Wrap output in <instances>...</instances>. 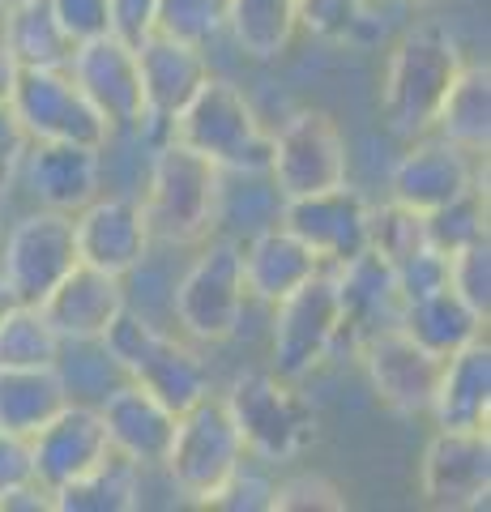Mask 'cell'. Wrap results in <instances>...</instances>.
<instances>
[{
  "mask_svg": "<svg viewBox=\"0 0 491 512\" xmlns=\"http://www.w3.org/2000/svg\"><path fill=\"white\" fill-rule=\"evenodd\" d=\"M167 137L210 158L223 175H265L274 133L261 124L248 94L227 77H205L167 124Z\"/></svg>",
  "mask_w": 491,
  "mask_h": 512,
  "instance_id": "1",
  "label": "cell"
},
{
  "mask_svg": "<svg viewBox=\"0 0 491 512\" xmlns=\"http://www.w3.org/2000/svg\"><path fill=\"white\" fill-rule=\"evenodd\" d=\"M141 214L154 244L188 248L210 239L223 210V171L210 158L193 154L180 141H163L150 163V180L141 192Z\"/></svg>",
  "mask_w": 491,
  "mask_h": 512,
  "instance_id": "2",
  "label": "cell"
},
{
  "mask_svg": "<svg viewBox=\"0 0 491 512\" xmlns=\"http://www.w3.org/2000/svg\"><path fill=\"white\" fill-rule=\"evenodd\" d=\"M462 47L453 43L449 30L440 26H415L398 39L385 64L380 82V111L389 128L406 141L432 133L436 111L445 103L453 77L462 73Z\"/></svg>",
  "mask_w": 491,
  "mask_h": 512,
  "instance_id": "3",
  "label": "cell"
},
{
  "mask_svg": "<svg viewBox=\"0 0 491 512\" xmlns=\"http://www.w3.org/2000/svg\"><path fill=\"white\" fill-rule=\"evenodd\" d=\"M248 457V444L235 427L223 393H205L188 410L176 414V436H171L167 461L158 474H167V483L188 504L210 508L214 491L227 483L231 470Z\"/></svg>",
  "mask_w": 491,
  "mask_h": 512,
  "instance_id": "4",
  "label": "cell"
},
{
  "mask_svg": "<svg viewBox=\"0 0 491 512\" xmlns=\"http://www.w3.org/2000/svg\"><path fill=\"white\" fill-rule=\"evenodd\" d=\"M103 346H107V355L116 359L124 380H137L141 389H150L158 402H167L176 414L193 406L197 397L210 393V372H205V363L176 338V333L154 325V320L137 308H124L116 316V325L103 333Z\"/></svg>",
  "mask_w": 491,
  "mask_h": 512,
  "instance_id": "5",
  "label": "cell"
},
{
  "mask_svg": "<svg viewBox=\"0 0 491 512\" xmlns=\"http://www.w3.org/2000/svg\"><path fill=\"white\" fill-rule=\"evenodd\" d=\"M235 427L248 444V457H261L265 466L291 461L316 436L312 402L299 393L295 380H282L278 372H244L231 380L223 393Z\"/></svg>",
  "mask_w": 491,
  "mask_h": 512,
  "instance_id": "6",
  "label": "cell"
},
{
  "mask_svg": "<svg viewBox=\"0 0 491 512\" xmlns=\"http://www.w3.org/2000/svg\"><path fill=\"white\" fill-rule=\"evenodd\" d=\"M248 308L244 291V261H240V239H210L201 256L188 265V274L171 291V316L193 342L218 346L235 338Z\"/></svg>",
  "mask_w": 491,
  "mask_h": 512,
  "instance_id": "7",
  "label": "cell"
},
{
  "mask_svg": "<svg viewBox=\"0 0 491 512\" xmlns=\"http://www.w3.org/2000/svg\"><path fill=\"white\" fill-rule=\"evenodd\" d=\"M342 342H346V320H342L338 282H334V269H321L299 291L274 303V338H269L274 367L269 372L299 384L325 359H334V350Z\"/></svg>",
  "mask_w": 491,
  "mask_h": 512,
  "instance_id": "8",
  "label": "cell"
},
{
  "mask_svg": "<svg viewBox=\"0 0 491 512\" xmlns=\"http://www.w3.org/2000/svg\"><path fill=\"white\" fill-rule=\"evenodd\" d=\"M265 175L282 201L312 197V192H329L346 184V175H351V146H346L342 124L329 111H316V107L287 116L274 133Z\"/></svg>",
  "mask_w": 491,
  "mask_h": 512,
  "instance_id": "9",
  "label": "cell"
},
{
  "mask_svg": "<svg viewBox=\"0 0 491 512\" xmlns=\"http://www.w3.org/2000/svg\"><path fill=\"white\" fill-rule=\"evenodd\" d=\"M9 111L30 141H60V146L86 150H107L112 141V128L69 77V69H18Z\"/></svg>",
  "mask_w": 491,
  "mask_h": 512,
  "instance_id": "10",
  "label": "cell"
},
{
  "mask_svg": "<svg viewBox=\"0 0 491 512\" xmlns=\"http://www.w3.org/2000/svg\"><path fill=\"white\" fill-rule=\"evenodd\" d=\"M77 265V239H73V214L39 210L18 218L0 248V274L13 286L18 303H43L52 286Z\"/></svg>",
  "mask_w": 491,
  "mask_h": 512,
  "instance_id": "11",
  "label": "cell"
},
{
  "mask_svg": "<svg viewBox=\"0 0 491 512\" xmlns=\"http://www.w3.org/2000/svg\"><path fill=\"white\" fill-rule=\"evenodd\" d=\"M65 69L94 103V111L107 120L112 137L146 128V94H141V69H137L133 43H124L120 35L107 30L99 39L73 43Z\"/></svg>",
  "mask_w": 491,
  "mask_h": 512,
  "instance_id": "12",
  "label": "cell"
},
{
  "mask_svg": "<svg viewBox=\"0 0 491 512\" xmlns=\"http://www.w3.org/2000/svg\"><path fill=\"white\" fill-rule=\"evenodd\" d=\"M419 491L423 504L440 512H470L483 508L491 495V436L487 427L449 431L436 427L419 461Z\"/></svg>",
  "mask_w": 491,
  "mask_h": 512,
  "instance_id": "13",
  "label": "cell"
},
{
  "mask_svg": "<svg viewBox=\"0 0 491 512\" xmlns=\"http://www.w3.org/2000/svg\"><path fill=\"white\" fill-rule=\"evenodd\" d=\"M359 359L368 372L372 393L385 402L393 414L402 419H419L432 410L436 384H440V367L445 359H436L432 350H423L415 338H406L398 325L372 333L359 342Z\"/></svg>",
  "mask_w": 491,
  "mask_h": 512,
  "instance_id": "14",
  "label": "cell"
},
{
  "mask_svg": "<svg viewBox=\"0 0 491 512\" xmlns=\"http://www.w3.org/2000/svg\"><path fill=\"white\" fill-rule=\"evenodd\" d=\"M368 218H372V205L351 184L282 201V210H278V222L291 235L304 239L325 269L346 265L359 252H368Z\"/></svg>",
  "mask_w": 491,
  "mask_h": 512,
  "instance_id": "15",
  "label": "cell"
},
{
  "mask_svg": "<svg viewBox=\"0 0 491 512\" xmlns=\"http://www.w3.org/2000/svg\"><path fill=\"white\" fill-rule=\"evenodd\" d=\"M112 457V440H107L99 406H86L69 397L52 419H47L35 436H30V466H35V483L52 495L73 478H82L99 461Z\"/></svg>",
  "mask_w": 491,
  "mask_h": 512,
  "instance_id": "16",
  "label": "cell"
},
{
  "mask_svg": "<svg viewBox=\"0 0 491 512\" xmlns=\"http://www.w3.org/2000/svg\"><path fill=\"white\" fill-rule=\"evenodd\" d=\"M77 261L103 274L129 278L150 261V227L137 197H94L73 214Z\"/></svg>",
  "mask_w": 491,
  "mask_h": 512,
  "instance_id": "17",
  "label": "cell"
},
{
  "mask_svg": "<svg viewBox=\"0 0 491 512\" xmlns=\"http://www.w3.org/2000/svg\"><path fill=\"white\" fill-rule=\"evenodd\" d=\"M133 52H137V69H141V94H146V124L167 133L171 116H176L197 94V86L210 77L205 47L154 26L150 35H141L133 43Z\"/></svg>",
  "mask_w": 491,
  "mask_h": 512,
  "instance_id": "18",
  "label": "cell"
},
{
  "mask_svg": "<svg viewBox=\"0 0 491 512\" xmlns=\"http://www.w3.org/2000/svg\"><path fill=\"white\" fill-rule=\"evenodd\" d=\"M474 180H479L474 154H466L462 146H453V141L436 133H423L410 141V150L393 167L389 201H398L415 214H432L440 205H449L453 197H462Z\"/></svg>",
  "mask_w": 491,
  "mask_h": 512,
  "instance_id": "19",
  "label": "cell"
},
{
  "mask_svg": "<svg viewBox=\"0 0 491 512\" xmlns=\"http://www.w3.org/2000/svg\"><path fill=\"white\" fill-rule=\"evenodd\" d=\"M99 414H103L107 440H112V453L129 457L146 474L163 470L171 436H176V410L167 402H158L137 380H120L116 389H107L99 397Z\"/></svg>",
  "mask_w": 491,
  "mask_h": 512,
  "instance_id": "20",
  "label": "cell"
},
{
  "mask_svg": "<svg viewBox=\"0 0 491 512\" xmlns=\"http://www.w3.org/2000/svg\"><path fill=\"white\" fill-rule=\"evenodd\" d=\"M39 308L47 325L60 333V342H99L116 325V316L129 308V291H124V278L77 261Z\"/></svg>",
  "mask_w": 491,
  "mask_h": 512,
  "instance_id": "21",
  "label": "cell"
},
{
  "mask_svg": "<svg viewBox=\"0 0 491 512\" xmlns=\"http://www.w3.org/2000/svg\"><path fill=\"white\" fill-rule=\"evenodd\" d=\"M240 261H244L248 303H265V308L282 303L291 291H299L308 278H316L325 269L316 261V252L299 235H291L282 222H269V227L252 231L248 244H240Z\"/></svg>",
  "mask_w": 491,
  "mask_h": 512,
  "instance_id": "22",
  "label": "cell"
},
{
  "mask_svg": "<svg viewBox=\"0 0 491 512\" xmlns=\"http://www.w3.org/2000/svg\"><path fill=\"white\" fill-rule=\"evenodd\" d=\"M103 150H86V146H60V141H30V150L22 158L30 197L43 210H60V214H77L86 201L99 197L103 184Z\"/></svg>",
  "mask_w": 491,
  "mask_h": 512,
  "instance_id": "23",
  "label": "cell"
},
{
  "mask_svg": "<svg viewBox=\"0 0 491 512\" xmlns=\"http://www.w3.org/2000/svg\"><path fill=\"white\" fill-rule=\"evenodd\" d=\"M334 282H338V299H342V320H346V342L372 338V333L398 325V282H393V269L380 261V256L368 248L359 252L355 261L334 265Z\"/></svg>",
  "mask_w": 491,
  "mask_h": 512,
  "instance_id": "24",
  "label": "cell"
},
{
  "mask_svg": "<svg viewBox=\"0 0 491 512\" xmlns=\"http://www.w3.org/2000/svg\"><path fill=\"white\" fill-rule=\"evenodd\" d=\"M432 423L449 431H474L491 423V346L487 338L453 350L440 367L432 397Z\"/></svg>",
  "mask_w": 491,
  "mask_h": 512,
  "instance_id": "25",
  "label": "cell"
},
{
  "mask_svg": "<svg viewBox=\"0 0 491 512\" xmlns=\"http://www.w3.org/2000/svg\"><path fill=\"white\" fill-rule=\"evenodd\" d=\"M398 329L406 333V338H415L423 350H432L436 359H449L453 350H462V346L483 338L487 316L474 312L453 286H440V291H432V295H419V299L402 303Z\"/></svg>",
  "mask_w": 491,
  "mask_h": 512,
  "instance_id": "26",
  "label": "cell"
},
{
  "mask_svg": "<svg viewBox=\"0 0 491 512\" xmlns=\"http://www.w3.org/2000/svg\"><path fill=\"white\" fill-rule=\"evenodd\" d=\"M432 133L462 146L474 158L487 154L491 146V69L487 64H462V73L453 77L445 103L436 111Z\"/></svg>",
  "mask_w": 491,
  "mask_h": 512,
  "instance_id": "27",
  "label": "cell"
},
{
  "mask_svg": "<svg viewBox=\"0 0 491 512\" xmlns=\"http://www.w3.org/2000/svg\"><path fill=\"white\" fill-rule=\"evenodd\" d=\"M0 43L9 47L18 69H65L73 52V39L56 22L47 0H13V5H5Z\"/></svg>",
  "mask_w": 491,
  "mask_h": 512,
  "instance_id": "28",
  "label": "cell"
},
{
  "mask_svg": "<svg viewBox=\"0 0 491 512\" xmlns=\"http://www.w3.org/2000/svg\"><path fill=\"white\" fill-rule=\"evenodd\" d=\"M60 367H0V427L35 436L52 414L69 402Z\"/></svg>",
  "mask_w": 491,
  "mask_h": 512,
  "instance_id": "29",
  "label": "cell"
},
{
  "mask_svg": "<svg viewBox=\"0 0 491 512\" xmlns=\"http://www.w3.org/2000/svg\"><path fill=\"white\" fill-rule=\"evenodd\" d=\"M141 474L129 457L112 453L82 478L52 491V512H133L141 508Z\"/></svg>",
  "mask_w": 491,
  "mask_h": 512,
  "instance_id": "30",
  "label": "cell"
},
{
  "mask_svg": "<svg viewBox=\"0 0 491 512\" xmlns=\"http://www.w3.org/2000/svg\"><path fill=\"white\" fill-rule=\"evenodd\" d=\"M227 30L252 60H278L299 30V0H231Z\"/></svg>",
  "mask_w": 491,
  "mask_h": 512,
  "instance_id": "31",
  "label": "cell"
},
{
  "mask_svg": "<svg viewBox=\"0 0 491 512\" xmlns=\"http://www.w3.org/2000/svg\"><path fill=\"white\" fill-rule=\"evenodd\" d=\"M60 346L39 303H13L0 320V367H56Z\"/></svg>",
  "mask_w": 491,
  "mask_h": 512,
  "instance_id": "32",
  "label": "cell"
},
{
  "mask_svg": "<svg viewBox=\"0 0 491 512\" xmlns=\"http://www.w3.org/2000/svg\"><path fill=\"white\" fill-rule=\"evenodd\" d=\"M423 222H427V244L440 248L445 256L479 244V239H487V184L474 180L462 197L423 214Z\"/></svg>",
  "mask_w": 491,
  "mask_h": 512,
  "instance_id": "33",
  "label": "cell"
},
{
  "mask_svg": "<svg viewBox=\"0 0 491 512\" xmlns=\"http://www.w3.org/2000/svg\"><path fill=\"white\" fill-rule=\"evenodd\" d=\"M368 248L385 261L389 269L406 261L410 252L427 248V222L423 214L406 210L398 201H385V205H372V218H368Z\"/></svg>",
  "mask_w": 491,
  "mask_h": 512,
  "instance_id": "34",
  "label": "cell"
},
{
  "mask_svg": "<svg viewBox=\"0 0 491 512\" xmlns=\"http://www.w3.org/2000/svg\"><path fill=\"white\" fill-rule=\"evenodd\" d=\"M274 487L278 478L265 470L261 457H244L240 466L231 470V478L214 491L210 508L223 512H274Z\"/></svg>",
  "mask_w": 491,
  "mask_h": 512,
  "instance_id": "35",
  "label": "cell"
},
{
  "mask_svg": "<svg viewBox=\"0 0 491 512\" xmlns=\"http://www.w3.org/2000/svg\"><path fill=\"white\" fill-rule=\"evenodd\" d=\"M231 0H158V26L193 43H214L227 30Z\"/></svg>",
  "mask_w": 491,
  "mask_h": 512,
  "instance_id": "36",
  "label": "cell"
},
{
  "mask_svg": "<svg viewBox=\"0 0 491 512\" xmlns=\"http://www.w3.org/2000/svg\"><path fill=\"white\" fill-rule=\"evenodd\" d=\"M449 286L479 316H491V239H479L449 256Z\"/></svg>",
  "mask_w": 491,
  "mask_h": 512,
  "instance_id": "37",
  "label": "cell"
},
{
  "mask_svg": "<svg viewBox=\"0 0 491 512\" xmlns=\"http://www.w3.org/2000/svg\"><path fill=\"white\" fill-rule=\"evenodd\" d=\"M346 491L325 474H291L274 487V512H342Z\"/></svg>",
  "mask_w": 491,
  "mask_h": 512,
  "instance_id": "38",
  "label": "cell"
},
{
  "mask_svg": "<svg viewBox=\"0 0 491 512\" xmlns=\"http://www.w3.org/2000/svg\"><path fill=\"white\" fill-rule=\"evenodd\" d=\"M393 282H398L402 303L419 299V295H432V291H440V286H449V256L427 244L419 252H410L406 261L393 265Z\"/></svg>",
  "mask_w": 491,
  "mask_h": 512,
  "instance_id": "39",
  "label": "cell"
},
{
  "mask_svg": "<svg viewBox=\"0 0 491 512\" xmlns=\"http://www.w3.org/2000/svg\"><path fill=\"white\" fill-rule=\"evenodd\" d=\"M363 13V0H299V30L316 39H346Z\"/></svg>",
  "mask_w": 491,
  "mask_h": 512,
  "instance_id": "40",
  "label": "cell"
},
{
  "mask_svg": "<svg viewBox=\"0 0 491 512\" xmlns=\"http://www.w3.org/2000/svg\"><path fill=\"white\" fill-rule=\"evenodd\" d=\"M56 13V22L65 26V35L73 43H86V39H99L112 30V5L107 0H47Z\"/></svg>",
  "mask_w": 491,
  "mask_h": 512,
  "instance_id": "41",
  "label": "cell"
},
{
  "mask_svg": "<svg viewBox=\"0 0 491 512\" xmlns=\"http://www.w3.org/2000/svg\"><path fill=\"white\" fill-rule=\"evenodd\" d=\"M26 483H35V466H30V436L0 427V508L13 491H22Z\"/></svg>",
  "mask_w": 491,
  "mask_h": 512,
  "instance_id": "42",
  "label": "cell"
},
{
  "mask_svg": "<svg viewBox=\"0 0 491 512\" xmlns=\"http://www.w3.org/2000/svg\"><path fill=\"white\" fill-rule=\"evenodd\" d=\"M26 150H30V137L22 133V124L13 120V111L0 107V205H5L13 180H18Z\"/></svg>",
  "mask_w": 491,
  "mask_h": 512,
  "instance_id": "43",
  "label": "cell"
},
{
  "mask_svg": "<svg viewBox=\"0 0 491 512\" xmlns=\"http://www.w3.org/2000/svg\"><path fill=\"white\" fill-rule=\"evenodd\" d=\"M112 5V35L137 43L158 26V0H107Z\"/></svg>",
  "mask_w": 491,
  "mask_h": 512,
  "instance_id": "44",
  "label": "cell"
},
{
  "mask_svg": "<svg viewBox=\"0 0 491 512\" xmlns=\"http://www.w3.org/2000/svg\"><path fill=\"white\" fill-rule=\"evenodd\" d=\"M13 82H18V60H13V56H9V47L0 43V107H9Z\"/></svg>",
  "mask_w": 491,
  "mask_h": 512,
  "instance_id": "45",
  "label": "cell"
},
{
  "mask_svg": "<svg viewBox=\"0 0 491 512\" xmlns=\"http://www.w3.org/2000/svg\"><path fill=\"white\" fill-rule=\"evenodd\" d=\"M18 303V295H13V286L5 282V274H0V320H5V312Z\"/></svg>",
  "mask_w": 491,
  "mask_h": 512,
  "instance_id": "46",
  "label": "cell"
},
{
  "mask_svg": "<svg viewBox=\"0 0 491 512\" xmlns=\"http://www.w3.org/2000/svg\"><path fill=\"white\" fill-rule=\"evenodd\" d=\"M410 5H436V0H410Z\"/></svg>",
  "mask_w": 491,
  "mask_h": 512,
  "instance_id": "47",
  "label": "cell"
},
{
  "mask_svg": "<svg viewBox=\"0 0 491 512\" xmlns=\"http://www.w3.org/2000/svg\"><path fill=\"white\" fill-rule=\"evenodd\" d=\"M0 18H5V0H0Z\"/></svg>",
  "mask_w": 491,
  "mask_h": 512,
  "instance_id": "48",
  "label": "cell"
},
{
  "mask_svg": "<svg viewBox=\"0 0 491 512\" xmlns=\"http://www.w3.org/2000/svg\"><path fill=\"white\" fill-rule=\"evenodd\" d=\"M5 5H13V0H5Z\"/></svg>",
  "mask_w": 491,
  "mask_h": 512,
  "instance_id": "49",
  "label": "cell"
}]
</instances>
